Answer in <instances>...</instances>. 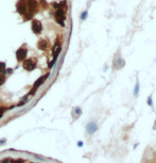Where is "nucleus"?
<instances>
[{
  "label": "nucleus",
  "mask_w": 156,
  "mask_h": 163,
  "mask_svg": "<svg viewBox=\"0 0 156 163\" xmlns=\"http://www.w3.org/2000/svg\"><path fill=\"white\" fill-rule=\"evenodd\" d=\"M48 76H49V74H47V75L43 76V77H40V78L38 79V80L36 81L35 83H34V85H33V88H32V90L30 91V95H34V94H35L36 90H37V88H38L39 86H40V85L45 82V80H46V79L48 78Z\"/></svg>",
  "instance_id": "1"
},
{
  "label": "nucleus",
  "mask_w": 156,
  "mask_h": 163,
  "mask_svg": "<svg viewBox=\"0 0 156 163\" xmlns=\"http://www.w3.org/2000/svg\"><path fill=\"white\" fill-rule=\"evenodd\" d=\"M65 12L63 11L62 9H58V11H56L55 13V20L58 21V23L61 25L62 27L65 26V24H64V20H65Z\"/></svg>",
  "instance_id": "2"
},
{
  "label": "nucleus",
  "mask_w": 156,
  "mask_h": 163,
  "mask_svg": "<svg viewBox=\"0 0 156 163\" xmlns=\"http://www.w3.org/2000/svg\"><path fill=\"white\" fill-rule=\"evenodd\" d=\"M22 66H23L24 69L31 71V70H33L34 68L36 67V62L33 60V59H28V60H24V61H23V64H22Z\"/></svg>",
  "instance_id": "3"
},
{
  "label": "nucleus",
  "mask_w": 156,
  "mask_h": 163,
  "mask_svg": "<svg viewBox=\"0 0 156 163\" xmlns=\"http://www.w3.org/2000/svg\"><path fill=\"white\" fill-rule=\"evenodd\" d=\"M37 6H38V3H37L36 0H27V10H29L31 14L36 12Z\"/></svg>",
  "instance_id": "4"
},
{
  "label": "nucleus",
  "mask_w": 156,
  "mask_h": 163,
  "mask_svg": "<svg viewBox=\"0 0 156 163\" xmlns=\"http://www.w3.org/2000/svg\"><path fill=\"white\" fill-rule=\"evenodd\" d=\"M41 29H43V26H41L40 21L36 20V19H33V20H32V31L35 34H39L41 32Z\"/></svg>",
  "instance_id": "5"
},
{
  "label": "nucleus",
  "mask_w": 156,
  "mask_h": 163,
  "mask_svg": "<svg viewBox=\"0 0 156 163\" xmlns=\"http://www.w3.org/2000/svg\"><path fill=\"white\" fill-rule=\"evenodd\" d=\"M17 11L21 14L24 15L27 12V0H19L17 3Z\"/></svg>",
  "instance_id": "6"
},
{
  "label": "nucleus",
  "mask_w": 156,
  "mask_h": 163,
  "mask_svg": "<svg viewBox=\"0 0 156 163\" xmlns=\"http://www.w3.org/2000/svg\"><path fill=\"white\" fill-rule=\"evenodd\" d=\"M26 56H27V49L19 48L18 50L16 51V59H17V61H24Z\"/></svg>",
  "instance_id": "7"
},
{
  "label": "nucleus",
  "mask_w": 156,
  "mask_h": 163,
  "mask_svg": "<svg viewBox=\"0 0 156 163\" xmlns=\"http://www.w3.org/2000/svg\"><path fill=\"white\" fill-rule=\"evenodd\" d=\"M86 130H87V132L89 134H92V133H95L97 130H98V126H97L95 122H90L86 126Z\"/></svg>",
  "instance_id": "8"
},
{
  "label": "nucleus",
  "mask_w": 156,
  "mask_h": 163,
  "mask_svg": "<svg viewBox=\"0 0 156 163\" xmlns=\"http://www.w3.org/2000/svg\"><path fill=\"white\" fill-rule=\"evenodd\" d=\"M62 50V47L61 45H58V44H55V46H54V49H53V59L54 60H56L58 56L59 52H61Z\"/></svg>",
  "instance_id": "9"
},
{
  "label": "nucleus",
  "mask_w": 156,
  "mask_h": 163,
  "mask_svg": "<svg viewBox=\"0 0 156 163\" xmlns=\"http://www.w3.org/2000/svg\"><path fill=\"white\" fill-rule=\"evenodd\" d=\"M37 47H38V49H40V50H45V49L47 48V41L46 39H40V41H38Z\"/></svg>",
  "instance_id": "10"
},
{
  "label": "nucleus",
  "mask_w": 156,
  "mask_h": 163,
  "mask_svg": "<svg viewBox=\"0 0 156 163\" xmlns=\"http://www.w3.org/2000/svg\"><path fill=\"white\" fill-rule=\"evenodd\" d=\"M6 70V63L0 62V74H3Z\"/></svg>",
  "instance_id": "11"
},
{
  "label": "nucleus",
  "mask_w": 156,
  "mask_h": 163,
  "mask_svg": "<svg viewBox=\"0 0 156 163\" xmlns=\"http://www.w3.org/2000/svg\"><path fill=\"white\" fill-rule=\"evenodd\" d=\"M138 92H139V83H136V85H135V90H134V95L135 96H137V94Z\"/></svg>",
  "instance_id": "12"
},
{
  "label": "nucleus",
  "mask_w": 156,
  "mask_h": 163,
  "mask_svg": "<svg viewBox=\"0 0 156 163\" xmlns=\"http://www.w3.org/2000/svg\"><path fill=\"white\" fill-rule=\"evenodd\" d=\"M4 82H6V76L0 74V85H2Z\"/></svg>",
  "instance_id": "13"
},
{
  "label": "nucleus",
  "mask_w": 156,
  "mask_h": 163,
  "mask_svg": "<svg viewBox=\"0 0 156 163\" xmlns=\"http://www.w3.org/2000/svg\"><path fill=\"white\" fill-rule=\"evenodd\" d=\"M10 163H23V160L22 159H16V160H12Z\"/></svg>",
  "instance_id": "14"
},
{
  "label": "nucleus",
  "mask_w": 156,
  "mask_h": 163,
  "mask_svg": "<svg viewBox=\"0 0 156 163\" xmlns=\"http://www.w3.org/2000/svg\"><path fill=\"white\" fill-rule=\"evenodd\" d=\"M6 109L4 108V107H0V118H1V116L3 115V113H4V111H6Z\"/></svg>",
  "instance_id": "15"
},
{
  "label": "nucleus",
  "mask_w": 156,
  "mask_h": 163,
  "mask_svg": "<svg viewBox=\"0 0 156 163\" xmlns=\"http://www.w3.org/2000/svg\"><path fill=\"white\" fill-rule=\"evenodd\" d=\"M148 105H149V106H151V107H152V106H153V102H152V98H151V96H150V97L148 98Z\"/></svg>",
  "instance_id": "16"
},
{
  "label": "nucleus",
  "mask_w": 156,
  "mask_h": 163,
  "mask_svg": "<svg viewBox=\"0 0 156 163\" xmlns=\"http://www.w3.org/2000/svg\"><path fill=\"white\" fill-rule=\"evenodd\" d=\"M86 16H87V12H84V13L82 14L81 18H82V19H85V18H86Z\"/></svg>",
  "instance_id": "17"
},
{
  "label": "nucleus",
  "mask_w": 156,
  "mask_h": 163,
  "mask_svg": "<svg viewBox=\"0 0 156 163\" xmlns=\"http://www.w3.org/2000/svg\"><path fill=\"white\" fill-rule=\"evenodd\" d=\"M52 6H53L54 9H58V3H53Z\"/></svg>",
  "instance_id": "18"
},
{
  "label": "nucleus",
  "mask_w": 156,
  "mask_h": 163,
  "mask_svg": "<svg viewBox=\"0 0 156 163\" xmlns=\"http://www.w3.org/2000/svg\"><path fill=\"white\" fill-rule=\"evenodd\" d=\"M10 160H11V159H4V161L2 162V163H10V162H11Z\"/></svg>",
  "instance_id": "19"
}]
</instances>
